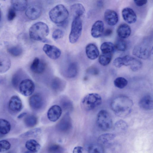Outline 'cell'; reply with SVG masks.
<instances>
[{
  "label": "cell",
  "instance_id": "1",
  "mask_svg": "<svg viewBox=\"0 0 153 153\" xmlns=\"http://www.w3.org/2000/svg\"><path fill=\"white\" fill-rule=\"evenodd\" d=\"M133 106L132 100L128 97L120 96L114 98L112 101L111 107L116 115L124 117L131 112Z\"/></svg>",
  "mask_w": 153,
  "mask_h": 153
},
{
  "label": "cell",
  "instance_id": "2",
  "mask_svg": "<svg viewBox=\"0 0 153 153\" xmlns=\"http://www.w3.org/2000/svg\"><path fill=\"white\" fill-rule=\"evenodd\" d=\"M49 33L48 25L43 22H38L32 25L29 30V35L32 39L45 42Z\"/></svg>",
  "mask_w": 153,
  "mask_h": 153
},
{
  "label": "cell",
  "instance_id": "3",
  "mask_svg": "<svg viewBox=\"0 0 153 153\" xmlns=\"http://www.w3.org/2000/svg\"><path fill=\"white\" fill-rule=\"evenodd\" d=\"M49 15L50 19L56 24L63 23L68 19V12L63 4H58L53 7L49 11Z\"/></svg>",
  "mask_w": 153,
  "mask_h": 153
},
{
  "label": "cell",
  "instance_id": "4",
  "mask_svg": "<svg viewBox=\"0 0 153 153\" xmlns=\"http://www.w3.org/2000/svg\"><path fill=\"white\" fill-rule=\"evenodd\" d=\"M102 99L98 94L91 93L86 95L81 102L82 108L86 111L93 110L99 106L101 104Z\"/></svg>",
  "mask_w": 153,
  "mask_h": 153
},
{
  "label": "cell",
  "instance_id": "5",
  "mask_svg": "<svg viewBox=\"0 0 153 153\" xmlns=\"http://www.w3.org/2000/svg\"><path fill=\"white\" fill-rule=\"evenodd\" d=\"M97 125L102 131L109 130L112 126V120L109 113L105 110H102L98 113L96 119Z\"/></svg>",
  "mask_w": 153,
  "mask_h": 153
},
{
  "label": "cell",
  "instance_id": "6",
  "mask_svg": "<svg viewBox=\"0 0 153 153\" xmlns=\"http://www.w3.org/2000/svg\"><path fill=\"white\" fill-rule=\"evenodd\" d=\"M82 27V22L81 18L74 17L72 22L69 36L71 43L74 44L77 42L81 35Z\"/></svg>",
  "mask_w": 153,
  "mask_h": 153
},
{
  "label": "cell",
  "instance_id": "7",
  "mask_svg": "<svg viewBox=\"0 0 153 153\" xmlns=\"http://www.w3.org/2000/svg\"><path fill=\"white\" fill-rule=\"evenodd\" d=\"M151 50L149 43L147 41H144L138 43L134 48L132 53L136 56L146 59L149 56Z\"/></svg>",
  "mask_w": 153,
  "mask_h": 153
},
{
  "label": "cell",
  "instance_id": "8",
  "mask_svg": "<svg viewBox=\"0 0 153 153\" xmlns=\"http://www.w3.org/2000/svg\"><path fill=\"white\" fill-rule=\"evenodd\" d=\"M121 66L123 65L129 66L131 70L134 71L139 70L142 66V63L140 60L128 55L121 57Z\"/></svg>",
  "mask_w": 153,
  "mask_h": 153
},
{
  "label": "cell",
  "instance_id": "9",
  "mask_svg": "<svg viewBox=\"0 0 153 153\" xmlns=\"http://www.w3.org/2000/svg\"><path fill=\"white\" fill-rule=\"evenodd\" d=\"M19 90L20 93L25 96L31 95L33 92L35 88L34 83L29 79L22 80L19 85Z\"/></svg>",
  "mask_w": 153,
  "mask_h": 153
},
{
  "label": "cell",
  "instance_id": "10",
  "mask_svg": "<svg viewBox=\"0 0 153 153\" xmlns=\"http://www.w3.org/2000/svg\"><path fill=\"white\" fill-rule=\"evenodd\" d=\"M72 126V120L69 113L67 112L57 123L56 128L59 132L66 133L70 130Z\"/></svg>",
  "mask_w": 153,
  "mask_h": 153
},
{
  "label": "cell",
  "instance_id": "11",
  "mask_svg": "<svg viewBox=\"0 0 153 153\" xmlns=\"http://www.w3.org/2000/svg\"><path fill=\"white\" fill-rule=\"evenodd\" d=\"M42 49L45 54L52 59H58L61 55L60 49L54 45L45 44L43 46Z\"/></svg>",
  "mask_w": 153,
  "mask_h": 153
},
{
  "label": "cell",
  "instance_id": "12",
  "mask_svg": "<svg viewBox=\"0 0 153 153\" xmlns=\"http://www.w3.org/2000/svg\"><path fill=\"white\" fill-rule=\"evenodd\" d=\"M30 107L35 110L41 109L43 105L44 101L43 97L39 94H36L31 96L29 100Z\"/></svg>",
  "mask_w": 153,
  "mask_h": 153
},
{
  "label": "cell",
  "instance_id": "13",
  "mask_svg": "<svg viewBox=\"0 0 153 153\" xmlns=\"http://www.w3.org/2000/svg\"><path fill=\"white\" fill-rule=\"evenodd\" d=\"M62 112V109L58 105L52 106L48 110L47 116L50 121L55 122L57 121L61 117Z\"/></svg>",
  "mask_w": 153,
  "mask_h": 153
},
{
  "label": "cell",
  "instance_id": "14",
  "mask_svg": "<svg viewBox=\"0 0 153 153\" xmlns=\"http://www.w3.org/2000/svg\"><path fill=\"white\" fill-rule=\"evenodd\" d=\"M42 13L41 8L39 6L32 5L27 7L25 14L29 19L35 20L38 18Z\"/></svg>",
  "mask_w": 153,
  "mask_h": 153
},
{
  "label": "cell",
  "instance_id": "15",
  "mask_svg": "<svg viewBox=\"0 0 153 153\" xmlns=\"http://www.w3.org/2000/svg\"><path fill=\"white\" fill-rule=\"evenodd\" d=\"M22 101L18 96L13 95L10 98L9 102L8 107L11 111L18 112L22 110Z\"/></svg>",
  "mask_w": 153,
  "mask_h": 153
},
{
  "label": "cell",
  "instance_id": "16",
  "mask_svg": "<svg viewBox=\"0 0 153 153\" xmlns=\"http://www.w3.org/2000/svg\"><path fill=\"white\" fill-rule=\"evenodd\" d=\"M122 14L124 20L128 24H133L137 21V15L134 10L130 8H124Z\"/></svg>",
  "mask_w": 153,
  "mask_h": 153
},
{
  "label": "cell",
  "instance_id": "17",
  "mask_svg": "<svg viewBox=\"0 0 153 153\" xmlns=\"http://www.w3.org/2000/svg\"><path fill=\"white\" fill-rule=\"evenodd\" d=\"M30 68L33 73L40 74L43 73L45 70V65L39 58L36 57L32 62Z\"/></svg>",
  "mask_w": 153,
  "mask_h": 153
},
{
  "label": "cell",
  "instance_id": "18",
  "mask_svg": "<svg viewBox=\"0 0 153 153\" xmlns=\"http://www.w3.org/2000/svg\"><path fill=\"white\" fill-rule=\"evenodd\" d=\"M104 18L109 25L114 26L116 24L118 21V16L115 11L111 9H107L104 13Z\"/></svg>",
  "mask_w": 153,
  "mask_h": 153
},
{
  "label": "cell",
  "instance_id": "19",
  "mask_svg": "<svg viewBox=\"0 0 153 153\" xmlns=\"http://www.w3.org/2000/svg\"><path fill=\"white\" fill-rule=\"evenodd\" d=\"M104 31V24L101 20L96 21L93 25L91 30V34L94 38L101 36Z\"/></svg>",
  "mask_w": 153,
  "mask_h": 153
},
{
  "label": "cell",
  "instance_id": "20",
  "mask_svg": "<svg viewBox=\"0 0 153 153\" xmlns=\"http://www.w3.org/2000/svg\"><path fill=\"white\" fill-rule=\"evenodd\" d=\"M139 105L142 109L146 110L152 109L153 101L152 97L149 95H146L143 97L140 100Z\"/></svg>",
  "mask_w": 153,
  "mask_h": 153
},
{
  "label": "cell",
  "instance_id": "21",
  "mask_svg": "<svg viewBox=\"0 0 153 153\" xmlns=\"http://www.w3.org/2000/svg\"><path fill=\"white\" fill-rule=\"evenodd\" d=\"M85 52L87 57L91 60L97 59L100 54L98 48L93 43H89L86 46Z\"/></svg>",
  "mask_w": 153,
  "mask_h": 153
},
{
  "label": "cell",
  "instance_id": "22",
  "mask_svg": "<svg viewBox=\"0 0 153 153\" xmlns=\"http://www.w3.org/2000/svg\"><path fill=\"white\" fill-rule=\"evenodd\" d=\"M131 30L127 24L123 23L118 27L117 29L118 35L121 39H125L128 37L131 34Z\"/></svg>",
  "mask_w": 153,
  "mask_h": 153
},
{
  "label": "cell",
  "instance_id": "23",
  "mask_svg": "<svg viewBox=\"0 0 153 153\" xmlns=\"http://www.w3.org/2000/svg\"><path fill=\"white\" fill-rule=\"evenodd\" d=\"M70 10L74 18L81 17L85 13V9L83 5L80 3H76L72 5Z\"/></svg>",
  "mask_w": 153,
  "mask_h": 153
},
{
  "label": "cell",
  "instance_id": "24",
  "mask_svg": "<svg viewBox=\"0 0 153 153\" xmlns=\"http://www.w3.org/2000/svg\"><path fill=\"white\" fill-rule=\"evenodd\" d=\"M11 65L10 60L7 56L0 55V73L7 72L10 68Z\"/></svg>",
  "mask_w": 153,
  "mask_h": 153
},
{
  "label": "cell",
  "instance_id": "25",
  "mask_svg": "<svg viewBox=\"0 0 153 153\" xmlns=\"http://www.w3.org/2000/svg\"><path fill=\"white\" fill-rule=\"evenodd\" d=\"M11 3L12 7L15 10L23 11L27 7V2L26 0H11Z\"/></svg>",
  "mask_w": 153,
  "mask_h": 153
},
{
  "label": "cell",
  "instance_id": "26",
  "mask_svg": "<svg viewBox=\"0 0 153 153\" xmlns=\"http://www.w3.org/2000/svg\"><path fill=\"white\" fill-rule=\"evenodd\" d=\"M65 85L64 81L58 77L53 78L51 83L52 88L54 91L57 92L63 90Z\"/></svg>",
  "mask_w": 153,
  "mask_h": 153
},
{
  "label": "cell",
  "instance_id": "27",
  "mask_svg": "<svg viewBox=\"0 0 153 153\" xmlns=\"http://www.w3.org/2000/svg\"><path fill=\"white\" fill-rule=\"evenodd\" d=\"M25 146L28 151L34 153L38 152L41 148L40 144L33 139H30L27 141Z\"/></svg>",
  "mask_w": 153,
  "mask_h": 153
},
{
  "label": "cell",
  "instance_id": "28",
  "mask_svg": "<svg viewBox=\"0 0 153 153\" xmlns=\"http://www.w3.org/2000/svg\"><path fill=\"white\" fill-rule=\"evenodd\" d=\"M78 67L77 63L72 62L68 65L66 71V75L69 78H73L75 77L77 74Z\"/></svg>",
  "mask_w": 153,
  "mask_h": 153
},
{
  "label": "cell",
  "instance_id": "29",
  "mask_svg": "<svg viewBox=\"0 0 153 153\" xmlns=\"http://www.w3.org/2000/svg\"><path fill=\"white\" fill-rule=\"evenodd\" d=\"M116 135L112 133H107L101 134L97 139V143L102 146L113 140Z\"/></svg>",
  "mask_w": 153,
  "mask_h": 153
},
{
  "label": "cell",
  "instance_id": "30",
  "mask_svg": "<svg viewBox=\"0 0 153 153\" xmlns=\"http://www.w3.org/2000/svg\"><path fill=\"white\" fill-rule=\"evenodd\" d=\"M115 49L114 44L111 42H104L100 46V49L103 54H112Z\"/></svg>",
  "mask_w": 153,
  "mask_h": 153
},
{
  "label": "cell",
  "instance_id": "31",
  "mask_svg": "<svg viewBox=\"0 0 153 153\" xmlns=\"http://www.w3.org/2000/svg\"><path fill=\"white\" fill-rule=\"evenodd\" d=\"M11 126L7 120L3 119H0V134L5 135L10 131Z\"/></svg>",
  "mask_w": 153,
  "mask_h": 153
},
{
  "label": "cell",
  "instance_id": "32",
  "mask_svg": "<svg viewBox=\"0 0 153 153\" xmlns=\"http://www.w3.org/2000/svg\"><path fill=\"white\" fill-rule=\"evenodd\" d=\"M60 104L61 108L64 111H71L73 109V104L71 101L68 97H63L60 100Z\"/></svg>",
  "mask_w": 153,
  "mask_h": 153
},
{
  "label": "cell",
  "instance_id": "33",
  "mask_svg": "<svg viewBox=\"0 0 153 153\" xmlns=\"http://www.w3.org/2000/svg\"><path fill=\"white\" fill-rule=\"evenodd\" d=\"M24 122L26 126L31 128L34 127L37 124L38 119L35 115L30 114L25 117L24 119Z\"/></svg>",
  "mask_w": 153,
  "mask_h": 153
},
{
  "label": "cell",
  "instance_id": "34",
  "mask_svg": "<svg viewBox=\"0 0 153 153\" xmlns=\"http://www.w3.org/2000/svg\"><path fill=\"white\" fill-rule=\"evenodd\" d=\"M88 153H104L102 146L98 143L89 145L88 148Z\"/></svg>",
  "mask_w": 153,
  "mask_h": 153
},
{
  "label": "cell",
  "instance_id": "35",
  "mask_svg": "<svg viewBox=\"0 0 153 153\" xmlns=\"http://www.w3.org/2000/svg\"><path fill=\"white\" fill-rule=\"evenodd\" d=\"M112 59V54H101L99 58V63L103 66H106L111 62Z\"/></svg>",
  "mask_w": 153,
  "mask_h": 153
},
{
  "label": "cell",
  "instance_id": "36",
  "mask_svg": "<svg viewBox=\"0 0 153 153\" xmlns=\"http://www.w3.org/2000/svg\"><path fill=\"white\" fill-rule=\"evenodd\" d=\"M114 83L115 86L116 87L120 89H123L127 86L128 82L125 78L119 77L117 78L114 79Z\"/></svg>",
  "mask_w": 153,
  "mask_h": 153
},
{
  "label": "cell",
  "instance_id": "37",
  "mask_svg": "<svg viewBox=\"0 0 153 153\" xmlns=\"http://www.w3.org/2000/svg\"><path fill=\"white\" fill-rule=\"evenodd\" d=\"M7 51L10 54L15 57L20 56L22 52L21 47L18 45L9 48L7 49Z\"/></svg>",
  "mask_w": 153,
  "mask_h": 153
},
{
  "label": "cell",
  "instance_id": "38",
  "mask_svg": "<svg viewBox=\"0 0 153 153\" xmlns=\"http://www.w3.org/2000/svg\"><path fill=\"white\" fill-rule=\"evenodd\" d=\"M48 151L49 153H62L64 149L59 145L52 144L48 146Z\"/></svg>",
  "mask_w": 153,
  "mask_h": 153
},
{
  "label": "cell",
  "instance_id": "39",
  "mask_svg": "<svg viewBox=\"0 0 153 153\" xmlns=\"http://www.w3.org/2000/svg\"><path fill=\"white\" fill-rule=\"evenodd\" d=\"M115 49L120 51H124L127 48L126 43L123 39L120 38L117 39L114 44Z\"/></svg>",
  "mask_w": 153,
  "mask_h": 153
},
{
  "label": "cell",
  "instance_id": "40",
  "mask_svg": "<svg viewBox=\"0 0 153 153\" xmlns=\"http://www.w3.org/2000/svg\"><path fill=\"white\" fill-rule=\"evenodd\" d=\"M11 147L10 143L5 140H0V152H3L9 150Z\"/></svg>",
  "mask_w": 153,
  "mask_h": 153
},
{
  "label": "cell",
  "instance_id": "41",
  "mask_svg": "<svg viewBox=\"0 0 153 153\" xmlns=\"http://www.w3.org/2000/svg\"><path fill=\"white\" fill-rule=\"evenodd\" d=\"M41 131V129L40 128H35L25 132L21 134L20 136L21 137H26L35 136L40 133Z\"/></svg>",
  "mask_w": 153,
  "mask_h": 153
},
{
  "label": "cell",
  "instance_id": "42",
  "mask_svg": "<svg viewBox=\"0 0 153 153\" xmlns=\"http://www.w3.org/2000/svg\"><path fill=\"white\" fill-rule=\"evenodd\" d=\"M115 127L118 130L120 131H125L128 128L127 123L124 121L120 120L117 121L115 123Z\"/></svg>",
  "mask_w": 153,
  "mask_h": 153
},
{
  "label": "cell",
  "instance_id": "43",
  "mask_svg": "<svg viewBox=\"0 0 153 153\" xmlns=\"http://www.w3.org/2000/svg\"><path fill=\"white\" fill-rule=\"evenodd\" d=\"M64 35L62 30L59 29H55L52 34V38L54 40H57L62 38Z\"/></svg>",
  "mask_w": 153,
  "mask_h": 153
},
{
  "label": "cell",
  "instance_id": "44",
  "mask_svg": "<svg viewBox=\"0 0 153 153\" xmlns=\"http://www.w3.org/2000/svg\"><path fill=\"white\" fill-rule=\"evenodd\" d=\"M15 10L12 7H10L8 10L7 13V19L10 21L13 20L16 17Z\"/></svg>",
  "mask_w": 153,
  "mask_h": 153
},
{
  "label": "cell",
  "instance_id": "45",
  "mask_svg": "<svg viewBox=\"0 0 153 153\" xmlns=\"http://www.w3.org/2000/svg\"><path fill=\"white\" fill-rule=\"evenodd\" d=\"M134 1L137 6L139 7L142 6L147 2V1L146 0H134Z\"/></svg>",
  "mask_w": 153,
  "mask_h": 153
},
{
  "label": "cell",
  "instance_id": "46",
  "mask_svg": "<svg viewBox=\"0 0 153 153\" xmlns=\"http://www.w3.org/2000/svg\"><path fill=\"white\" fill-rule=\"evenodd\" d=\"M82 148L80 146L75 147L73 149V153H82Z\"/></svg>",
  "mask_w": 153,
  "mask_h": 153
},
{
  "label": "cell",
  "instance_id": "47",
  "mask_svg": "<svg viewBox=\"0 0 153 153\" xmlns=\"http://www.w3.org/2000/svg\"><path fill=\"white\" fill-rule=\"evenodd\" d=\"M112 33V31L111 29H106L104 32V35L105 36H108L111 35Z\"/></svg>",
  "mask_w": 153,
  "mask_h": 153
},
{
  "label": "cell",
  "instance_id": "48",
  "mask_svg": "<svg viewBox=\"0 0 153 153\" xmlns=\"http://www.w3.org/2000/svg\"><path fill=\"white\" fill-rule=\"evenodd\" d=\"M27 113L25 112H23L20 114L18 117L19 119H20L25 116Z\"/></svg>",
  "mask_w": 153,
  "mask_h": 153
},
{
  "label": "cell",
  "instance_id": "49",
  "mask_svg": "<svg viewBox=\"0 0 153 153\" xmlns=\"http://www.w3.org/2000/svg\"><path fill=\"white\" fill-rule=\"evenodd\" d=\"M97 5L99 7H101L103 5V3L102 1H99L97 2Z\"/></svg>",
  "mask_w": 153,
  "mask_h": 153
},
{
  "label": "cell",
  "instance_id": "50",
  "mask_svg": "<svg viewBox=\"0 0 153 153\" xmlns=\"http://www.w3.org/2000/svg\"><path fill=\"white\" fill-rule=\"evenodd\" d=\"M1 9L0 8V22L1 20Z\"/></svg>",
  "mask_w": 153,
  "mask_h": 153
},
{
  "label": "cell",
  "instance_id": "51",
  "mask_svg": "<svg viewBox=\"0 0 153 153\" xmlns=\"http://www.w3.org/2000/svg\"><path fill=\"white\" fill-rule=\"evenodd\" d=\"M25 153H33V152H31V151H28H28H26V152H25Z\"/></svg>",
  "mask_w": 153,
  "mask_h": 153
},
{
  "label": "cell",
  "instance_id": "52",
  "mask_svg": "<svg viewBox=\"0 0 153 153\" xmlns=\"http://www.w3.org/2000/svg\"><path fill=\"white\" fill-rule=\"evenodd\" d=\"M8 153H12L10 152H8Z\"/></svg>",
  "mask_w": 153,
  "mask_h": 153
}]
</instances>
